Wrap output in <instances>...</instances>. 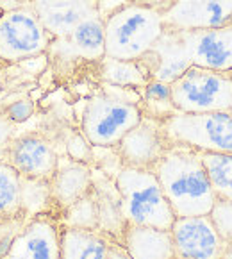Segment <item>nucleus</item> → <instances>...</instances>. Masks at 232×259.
<instances>
[{
	"label": "nucleus",
	"mask_w": 232,
	"mask_h": 259,
	"mask_svg": "<svg viewBox=\"0 0 232 259\" xmlns=\"http://www.w3.org/2000/svg\"><path fill=\"white\" fill-rule=\"evenodd\" d=\"M54 204L59 211H65L93 188V170L89 164L66 159L59 161L54 177L50 179Z\"/></svg>",
	"instance_id": "nucleus-18"
},
{
	"label": "nucleus",
	"mask_w": 232,
	"mask_h": 259,
	"mask_svg": "<svg viewBox=\"0 0 232 259\" xmlns=\"http://www.w3.org/2000/svg\"><path fill=\"white\" fill-rule=\"evenodd\" d=\"M193 66L228 73L232 70V25L206 31H180Z\"/></svg>",
	"instance_id": "nucleus-12"
},
{
	"label": "nucleus",
	"mask_w": 232,
	"mask_h": 259,
	"mask_svg": "<svg viewBox=\"0 0 232 259\" xmlns=\"http://www.w3.org/2000/svg\"><path fill=\"white\" fill-rule=\"evenodd\" d=\"M54 197L50 181L47 179H29L22 177V191H20V207H22L23 220L52 214Z\"/></svg>",
	"instance_id": "nucleus-22"
},
{
	"label": "nucleus",
	"mask_w": 232,
	"mask_h": 259,
	"mask_svg": "<svg viewBox=\"0 0 232 259\" xmlns=\"http://www.w3.org/2000/svg\"><path fill=\"white\" fill-rule=\"evenodd\" d=\"M170 233L177 259H223L228 248L209 214L175 218Z\"/></svg>",
	"instance_id": "nucleus-8"
},
{
	"label": "nucleus",
	"mask_w": 232,
	"mask_h": 259,
	"mask_svg": "<svg viewBox=\"0 0 232 259\" xmlns=\"http://www.w3.org/2000/svg\"><path fill=\"white\" fill-rule=\"evenodd\" d=\"M166 29L206 31L232 25V0H175L163 13Z\"/></svg>",
	"instance_id": "nucleus-10"
},
{
	"label": "nucleus",
	"mask_w": 232,
	"mask_h": 259,
	"mask_svg": "<svg viewBox=\"0 0 232 259\" xmlns=\"http://www.w3.org/2000/svg\"><path fill=\"white\" fill-rule=\"evenodd\" d=\"M175 218L209 214L216 202L200 152L170 145L154 168Z\"/></svg>",
	"instance_id": "nucleus-1"
},
{
	"label": "nucleus",
	"mask_w": 232,
	"mask_h": 259,
	"mask_svg": "<svg viewBox=\"0 0 232 259\" xmlns=\"http://www.w3.org/2000/svg\"><path fill=\"white\" fill-rule=\"evenodd\" d=\"M20 191L22 176L9 164V161H0V220L23 218L20 207Z\"/></svg>",
	"instance_id": "nucleus-25"
},
{
	"label": "nucleus",
	"mask_w": 232,
	"mask_h": 259,
	"mask_svg": "<svg viewBox=\"0 0 232 259\" xmlns=\"http://www.w3.org/2000/svg\"><path fill=\"white\" fill-rule=\"evenodd\" d=\"M66 150H68L70 159L77 161V163L88 164L89 159L93 157V147L89 145V141L84 136H73L72 140L68 141Z\"/></svg>",
	"instance_id": "nucleus-29"
},
{
	"label": "nucleus",
	"mask_w": 232,
	"mask_h": 259,
	"mask_svg": "<svg viewBox=\"0 0 232 259\" xmlns=\"http://www.w3.org/2000/svg\"><path fill=\"white\" fill-rule=\"evenodd\" d=\"M93 195L99 206V231L109 240L122 243L127 222L122 213V197L114 183V177L106 171H93Z\"/></svg>",
	"instance_id": "nucleus-16"
},
{
	"label": "nucleus",
	"mask_w": 232,
	"mask_h": 259,
	"mask_svg": "<svg viewBox=\"0 0 232 259\" xmlns=\"http://www.w3.org/2000/svg\"><path fill=\"white\" fill-rule=\"evenodd\" d=\"M223 259H232V245H228V248H227V252H225Z\"/></svg>",
	"instance_id": "nucleus-33"
},
{
	"label": "nucleus",
	"mask_w": 232,
	"mask_h": 259,
	"mask_svg": "<svg viewBox=\"0 0 232 259\" xmlns=\"http://www.w3.org/2000/svg\"><path fill=\"white\" fill-rule=\"evenodd\" d=\"M145 56L154 57L150 61L141 59V63L147 66L152 79L163 80L168 84L177 80L186 70L193 66L180 31H173V29H166V27H164L161 38L156 41V45Z\"/></svg>",
	"instance_id": "nucleus-14"
},
{
	"label": "nucleus",
	"mask_w": 232,
	"mask_h": 259,
	"mask_svg": "<svg viewBox=\"0 0 232 259\" xmlns=\"http://www.w3.org/2000/svg\"><path fill=\"white\" fill-rule=\"evenodd\" d=\"M8 161L22 177L50 181L57 170L56 150L49 141L39 136H23L9 149Z\"/></svg>",
	"instance_id": "nucleus-15"
},
{
	"label": "nucleus",
	"mask_w": 232,
	"mask_h": 259,
	"mask_svg": "<svg viewBox=\"0 0 232 259\" xmlns=\"http://www.w3.org/2000/svg\"><path fill=\"white\" fill-rule=\"evenodd\" d=\"M54 49L63 57H82V59H104L106 57V27L102 16L84 20L65 38H57Z\"/></svg>",
	"instance_id": "nucleus-17"
},
{
	"label": "nucleus",
	"mask_w": 232,
	"mask_h": 259,
	"mask_svg": "<svg viewBox=\"0 0 232 259\" xmlns=\"http://www.w3.org/2000/svg\"><path fill=\"white\" fill-rule=\"evenodd\" d=\"M107 259H132V257L127 254V250L122 247V243H116V241H113V243H111L109 257H107Z\"/></svg>",
	"instance_id": "nucleus-31"
},
{
	"label": "nucleus",
	"mask_w": 232,
	"mask_h": 259,
	"mask_svg": "<svg viewBox=\"0 0 232 259\" xmlns=\"http://www.w3.org/2000/svg\"><path fill=\"white\" fill-rule=\"evenodd\" d=\"M228 75H230V79H232V70H230V72H228Z\"/></svg>",
	"instance_id": "nucleus-34"
},
{
	"label": "nucleus",
	"mask_w": 232,
	"mask_h": 259,
	"mask_svg": "<svg viewBox=\"0 0 232 259\" xmlns=\"http://www.w3.org/2000/svg\"><path fill=\"white\" fill-rule=\"evenodd\" d=\"M59 224L61 227L99 231V206H97L93 190L88 195H84L82 198H79L77 202H73L70 207H66L61 213Z\"/></svg>",
	"instance_id": "nucleus-26"
},
{
	"label": "nucleus",
	"mask_w": 232,
	"mask_h": 259,
	"mask_svg": "<svg viewBox=\"0 0 232 259\" xmlns=\"http://www.w3.org/2000/svg\"><path fill=\"white\" fill-rule=\"evenodd\" d=\"M170 145L186 147L197 152L232 154L230 111L177 113L163 122Z\"/></svg>",
	"instance_id": "nucleus-5"
},
{
	"label": "nucleus",
	"mask_w": 232,
	"mask_h": 259,
	"mask_svg": "<svg viewBox=\"0 0 232 259\" xmlns=\"http://www.w3.org/2000/svg\"><path fill=\"white\" fill-rule=\"evenodd\" d=\"M209 217L225 243L232 245V200L216 198Z\"/></svg>",
	"instance_id": "nucleus-27"
},
{
	"label": "nucleus",
	"mask_w": 232,
	"mask_h": 259,
	"mask_svg": "<svg viewBox=\"0 0 232 259\" xmlns=\"http://www.w3.org/2000/svg\"><path fill=\"white\" fill-rule=\"evenodd\" d=\"M114 183L122 197V213L127 225L170 231L175 214L154 170L123 166Z\"/></svg>",
	"instance_id": "nucleus-2"
},
{
	"label": "nucleus",
	"mask_w": 232,
	"mask_h": 259,
	"mask_svg": "<svg viewBox=\"0 0 232 259\" xmlns=\"http://www.w3.org/2000/svg\"><path fill=\"white\" fill-rule=\"evenodd\" d=\"M122 247L132 259H177L170 231L127 225Z\"/></svg>",
	"instance_id": "nucleus-19"
},
{
	"label": "nucleus",
	"mask_w": 232,
	"mask_h": 259,
	"mask_svg": "<svg viewBox=\"0 0 232 259\" xmlns=\"http://www.w3.org/2000/svg\"><path fill=\"white\" fill-rule=\"evenodd\" d=\"M216 198L232 200V154L200 152Z\"/></svg>",
	"instance_id": "nucleus-24"
},
{
	"label": "nucleus",
	"mask_w": 232,
	"mask_h": 259,
	"mask_svg": "<svg viewBox=\"0 0 232 259\" xmlns=\"http://www.w3.org/2000/svg\"><path fill=\"white\" fill-rule=\"evenodd\" d=\"M143 116V109L134 100L116 92L99 93L89 99L82 113V136L93 149H114Z\"/></svg>",
	"instance_id": "nucleus-4"
},
{
	"label": "nucleus",
	"mask_w": 232,
	"mask_h": 259,
	"mask_svg": "<svg viewBox=\"0 0 232 259\" xmlns=\"http://www.w3.org/2000/svg\"><path fill=\"white\" fill-rule=\"evenodd\" d=\"M141 90H143V93H141V99H143L141 109H143L145 116L164 122L170 116L179 113L175 109V104H173V97H171V84L150 79Z\"/></svg>",
	"instance_id": "nucleus-23"
},
{
	"label": "nucleus",
	"mask_w": 232,
	"mask_h": 259,
	"mask_svg": "<svg viewBox=\"0 0 232 259\" xmlns=\"http://www.w3.org/2000/svg\"><path fill=\"white\" fill-rule=\"evenodd\" d=\"M100 75L107 86L114 88H143L145 84L152 79L147 66L137 61H122V59H113V57H104L100 59Z\"/></svg>",
	"instance_id": "nucleus-21"
},
{
	"label": "nucleus",
	"mask_w": 232,
	"mask_h": 259,
	"mask_svg": "<svg viewBox=\"0 0 232 259\" xmlns=\"http://www.w3.org/2000/svg\"><path fill=\"white\" fill-rule=\"evenodd\" d=\"M50 34L31 9H16L0 16V59L20 61L43 54Z\"/></svg>",
	"instance_id": "nucleus-7"
},
{
	"label": "nucleus",
	"mask_w": 232,
	"mask_h": 259,
	"mask_svg": "<svg viewBox=\"0 0 232 259\" xmlns=\"http://www.w3.org/2000/svg\"><path fill=\"white\" fill-rule=\"evenodd\" d=\"M168 147L170 141L163 131V122L143 116V120L122 138L114 150L118 152L123 166L154 170Z\"/></svg>",
	"instance_id": "nucleus-9"
},
{
	"label": "nucleus",
	"mask_w": 232,
	"mask_h": 259,
	"mask_svg": "<svg viewBox=\"0 0 232 259\" xmlns=\"http://www.w3.org/2000/svg\"><path fill=\"white\" fill-rule=\"evenodd\" d=\"M8 133H9V127L6 122H0V143L4 141V138H8Z\"/></svg>",
	"instance_id": "nucleus-32"
},
{
	"label": "nucleus",
	"mask_w": 232,
	"mask_h": 259,
	"mask_svg": "<svg viewBox=\"0 0 232 259\" xmlns=\"http://www.w3.org/2000/svg\"><path fill=\"white\" fill-rule=\"evenodd\" d=\"M228 111H230V114H232V107H230V109H228Z\"/></svg>",
	"instance_id": "nucleus-35"
},
{
	"label": "nucleus",
	"mask_w": 232,
	"mask_h": 259,
	"mask_svg": "<svg viewBox=\"0 0 232 259\" xmlns=\"http://www.w3.org/2000/svg\"><path fill=\"white\" fill-rule=\"evenodd\" d=\"M32 111H34L32 102H29V100H22V102L13 104V106L8 109V114L13 122H25V120L32 114Z\"/></svg>",
	"instance_id": "nucleus-30"
},
{
	"label": "nucleus",
	"mask_w": 232,
	"mask_h": 259,
	"mask_svg": "<svg viewBox=\"0 0 232 259\" xmlns=\"http://www.w3.org/2000/svg\"><path fill=\"white\" fill-rule=\"evenodd\" d=\"M25 220L23 218H9V220H0V259H8L11 250V245L15 241L16 234L23 227Z\"/></svg>",
	"instance_id": "nucleus-28"
},
{
	"label": "nucleus",
	"mask_w": 232,
	"mask_h": 259,
	"mask_svg": "<svg viewBox=\"0 0 232 259\" xmlns=\"http://www.w3.org/2000/svg\"><path fill=\"white\" fill-rule=\"evenodd\" d=\"M8 259H61V224L52 214L27 220L11 245Z\"/></svg>",
	"instance_id": "nucleus-11"
},
{
	"label": "nucleus",
	"mask_w": 232,
	"mask_h": 259,
	"mask_svg": "<svg viewBox=\"0 0 232 259\" xmlns=\"http://www.w3.org/2000/svg\"><path fill=\"white\" fill-rule=\"evenodd\" d=\"M171 97L179 113H213L232 107V79L228 73L191 66L171 82Z\"/></svg>",
	"instance_id": "nucleus-6"
},
{
	"label": "nucleus",
	"mask_w": 232,
	"mask_h": 259,
	"mask_svg": "<svg viewBox=\"0 0 232 259\" xmlns=\"http://www.w3.org/2000/svg\"><path fill=\"white\" fill-rule=\"evenodd\" d=\"M106 57L137 61L150 52L164 32L163 13L141 4L113 11L106 20Z\"/></svg>",
	"instance_id": "nucleus-3"
},
{
	"label": "nucleus",
	"mask_w": 232,
	"mask_h": 259,
	"mask_svg": "<svg viewBox=\"0 0 232 259\" xmlns=\"http://www.w3.org/2000/svg\"><path fill=\"white\" fill-rule=\"evenodd\" d=\"M111 243L100 231L61 227V259H107Z\"/></svg>",
	"instance_id": "nucleus-20"
},
{
	"label": "nucleus",
	"mask_w": 232,
	"mask_h": 259,
	"mask_svg": "<svg viewBox=\"0 0 232 259\" xmlns=\"http://www.w3.org/2000/svg\"><path fill=\"white\" fill-rule=\"evenodd\" d=\"M32 11L56 39L68 36L84 20L100 15L95 0H32Z\"/></svg>",
	"instance_id": "nucleus-13"
}]
</instances>
